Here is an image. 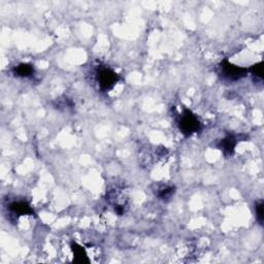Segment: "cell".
Masks as SVG:
<instances>
[{"label":"cell","instance_id":"cell-2","mask_svg":"<svg viewBox=\"0 0 264 264\" xmlns=\"http://www.w3.org/2000/svg\"><path fill=\"white\" fill-rule=\"evenodd\" d=\"M177 126L185 138H190L202 130V123L189 109H183L177 118Z\"/></svg>","mask_w":264,"mask_h":264},{"label":"cell","instance_id":"cell-8","mask_svg":"<svg viewBox=\"0 0 264 264\" xmlns=\"http://www.w3.org/2000/svg\"><path fill=\"white\" fill-rule=\"evenodd\" d=\"M13 74L20 78H29L34 75L35 68L30 63H20L13 68Z\"/></svg>","mask_w":264,"mask_h":264},{"label":"cell","instance_id":"cell-1","mask_svg":"<svg viewBox=\"0 0 264 264\" xmlns=\"http://www.w3.org/2000/svg\"><path fill=\"white\" fill-rule=\"evenodd\" d=\"M93 73L94 81L101 92H110L120 81V75L108 65L98 64Z\"/></svg>","mask_w":264,"mask_h":264},{"label":"cell","instance_id":"cell-10","mask_svg":"<svg viewBox=\"0 0 264 264\" xmlns=\"http://www.w3.org/2000/svg\"><path fill=\"white\" fill-rule=\"evenodd\" d=\"M249 73H251L254 82L262 83L263 81V62H258L254 65H252L249 68Z\"/></svg>","mask_w":264,"mask_h":264},{"label":"cell","instance_id":"cell-6","mask_svg":"<svg viewBox=\"0 0 264 264\" xmlns=\"http://www.w3.org/2000/svg\"><path fill=\"white\" fill-rule=\"evenodd\" d=\"M239 142H241V137L228 134L224 139L217 144V148L222 151L225 157H231L235 152V148Z\"/></svg>","mask_w":264,"mask_h":264},{"label":"cell","instance_id":"cell-9","mask_svg":"<svg viewBox=\"0 0 264 264\" xmlns=\"http://www.w3.org/2000/svg\"><path fill=\"white\" fill-rule=\"evenodd\" d=\"M71 251L73 253V262L78 263V264H84V263H89L90 259L88 257V254L84 247L78 245L77 243L72 242L70 245Z\"/></svg>","mask_w":264,"mask_h":264},{"label":"cell","instance_id":"cell-7","mask_svg":"<svg viewBox=\"0 0 264 264\" xmlns=\"http://www.w3.org/2000/svg\"><path fill=\"white\" fill-rule=\"evenodd\" d=\"M155 195L158 199L167 202L169 201L172 196L175 193V188L171 185H167V184H159L156 186V188L154 189Z\"/></svg>","mask_w":264,"mask_h":264},{"label":"cell","instance_id":"cell-4","mask_svg":"<svg viewBox=\"0 0 264 264\" xmlns=\"http://www.w3.org/2000/svg\"><path fill=\"white\" fill-rule=\"evenodd\" d=\"M248 73L249 68L235 65L229 62L228 59H224L220 63V74L227 82H239L245 78Z\"/></svg>","mask_w":264,"mask_h":264},{"label":"cell","instance_id":"cell-3","mask_svg":"<svg viewBox=\"0 0 264 264\" xmlns=\"http://www.w3.org/2000/svg\"><path fill=\"white\" fill-rule=\"evenodd\" d=\"M107 200L118 216H123L128 210V198L123 188L113 187L107 192Z\"/></svg>","mask_w":264,"mask_h":264},{"label":"cell","instance_id":"cell-12","mask_svg":"<svg viewBox=\"0 0 264 264\" xmlns=\"http://www.w3.org/2000/svg\"><path fill=\"white\" fill-rule=\"evenodd\" d=\"M263 200H257L255 202V214H256V220L257 222L262 226L263 225V221H264V210H263Z\"/></svg>","mask_w":264,"mask_h":264},{"label":"cell","instance_id":"cell-5","mask_svg":"<svg viewBox=\"0 0 264 264\" xmlns=\"http://www.w3.org/2000/svg\"><path fill=\"white\" fill-rule=\"evenodd\" d=\"M8 209L14 216L18 219L20 216H33L35 215L34 209L30 205V203L24 199H18L10 202L8 205Z\"/></svg>","mask_w":264,"mask_h":264},{"label":"cell","instance_id":"cell-11","mask_svg":"<svg viewBox=\"0 0 264 264\" xmlns=\"http://www.w3.org/2000/svg\"><path fill=\"white\" fill-rule=\"evenodd\" d=\"M54 107L55 109L59 110V111H70L74 108V102L67 98V97H63V98H57L54 102Z\"/></svg>","mask_w":264,"mask_h":264}]
</instances>
